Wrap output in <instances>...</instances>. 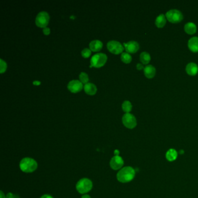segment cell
Segmentation results:
<instances>
[{
	"label": "cell",
	"mask_w": 198,
	"mask_h": 198,
	"mask_svg": "<svg viewBox=\"0 0 198 198\" xmlns=\"http://www.w3.org/2000/svg\"><path fill=\"white\" fill-rule=\"evenodd\" d=\"M135 171L133 167L127 166L121 169L117 174V179L122 183H129L133 180Z\"/></svg>",
	"instance_id": "obj_1"
},
{
	"label": "cell",
	"mask_w": 198,
	"mask_h": 198,
	"mask_svg": "<svg viewBox=\"0 0 198 198\" xmlns=\"http://www.w3.org/2000/svg\"><path fill=\"white\" fill-rule=\"evenodd\" d=\"M20 170L24 173H32L38 167L37 161L30 157H25L22 159L19 164Z\"/></svg>",
	"instance_id": "obj_2"
},
{
	"label": "cell",
	"mask_w": 198,
	"mask_h": 198,
	"mask_svg": "<svg viewBox=\"0 0 198 198\" xmlns=\"http://www.w3.org/2000/svg\"><path fill=\"white\" fill-rule=\"evenodd\" d=\"M76 188L79 193L81 194H86L92 189V181L86 178H82L77 182Z\"/></svg>",
	"instance_id": "obj_3"
},
{
	"label": "cell",
	"mask_w": 198,
	"mask_h": 198,
	"mask_svg": "<svg viewBox=\"0 0 198 198\" xmlns=\"http://www.w3.org/2000/svg\"><path fill=\"white\" fill-rule=\"evenodd\" d=\"M108 57L104 53H97L91 57L90 64L92 67L100 68L103 66L106 63Z\"/></svg>",
	"instance_id": "obj_4"
},
{
	"label": "cell",
	"mask_w": 198,
	"mask_h": 198,
	"mask_svg": "<svg viewBox=\"0 0 198 198\" xmlns=\"http://www.w3.org/2000/svg\"><path fill=\"white\" fill-rule=\"evenodd\" d=\"M166 17L169 22L171 23H176L180 22L183 20V15L179 10L171 9L167 12Z\"/></svg>",
	"instance_id": "obj_5"
},
{
	"label": "cell",
	"mask_w": 198,
	"mask_h": 198,
	"mask_svg": "<svg viewBox=\"0 0 198 198\" xmlns=\"http://www.w3.org/2000/svg\"><path fill=\"white\" fill-rule=\"evenodd\" d=\"M50 21V15L46 11H42L37 14L36 18V24L39 28L46 27Z\"/></svg>",
	"instance_id": "obj_6"
},
{
	"label": "cell",
	"mask_w": 198,
	"mask_h": 198,
	"mask_svg": "<svg viewBox=\"0 0 198 198\" xmlns=\"http://www.w3.org/2000/svg\"><path fill=\"white\" fill-rule=\"evenodd\" d=\"M122 122L125 127L132 129L137 125V119L135 117L130 113H125L122 117Z\"/></svg>",
	"instance_id": "obj_7"
},
{
	"label": "cell",
	"mask_w": 198,
	"mask_h": 198,
	"mask_svg": "<svg viewBox=\"0 0 198 198\" xmlns=\"http://www.w3.org/2000/svg\"><path fill=\"white\" fill-rule=\"evenodd\" d=\"M106 46L108 50L114 54H119L124 50L123 45L120 42L116 40H111L108 42Z\"/></svg>",
	"instance_id": "obj_8"
},
{
	"label": "cell",
	"mask_w": 198,
	"mask_h": 198,
	"mask_svg": "<svg viewBox=\"0 0 198 198\" xmlns=\"http://www.w3.org/2000/svg\"><path fill=\"white\" fill-rule=\"evenodd\" d=\"M83 83L78 80H72L68 84V88L70 92L77 93L83 89Z\"/></svg>",
	"instance_id": "obj_9"
},
{
	"label": "cell",
	"mask_w": 198,
	"mask_h": 198,
	"mask_svg": "<svg viewBox=\"0 0 198 198\" xmlns=\"http://www.w3.org/2000/svg\"><path fill=\"white\" fill-rule=\"evenodd\" d=\"M124 165V161L121 157L119 155H115L111 159L110 161L111 167L114 170L120 169Z\"/></svg>",
	"instance_id": "obj_10"
},
{
	"label": "cell",
	"mask_w": 198,
	"mask_h": 198,
	"mask_svg": "<svg viewBox=\"0 0 198 198\" xmlns=\"http://www.w3.org/2000/svg\"><path fill=\"white\" fill-rule=\"evenodd\" d=\"M125 51L128 53H135L139 49V45L138 42L135 41H130L123 43Z\"/></svg>",
	"instance_id": "obj_11"
},
{
	"label": "cell",
	"mask_w": 198,
	"mask_h": 198,
	"mask_svg": "<svg viewBox=\"0 0 198 198\" xmlns=\"http://www.w3.org/2000/svg\"><path fill=\"white\" fill-rule=\"evenodd\" d=\"M145 76L149 78H153L156 74V68L152 65H147L143 69Z\"/></svg>",
	"instance_id": "obj_12"
},
{
	"label": "cell",
	"mask_w": 198,
	"mask_h": 198,
	"mask_svg": "<svg viewBox=\"0 0 198 198\" xmlns=\"http://www.w3.org/2000/svg\"><path fill=\"white\" fill-rule=\"evenodd\" d=\"M90 49L94 52L100 51L103 46L102 42L99 40H92L89 44Z\"/></svg>",
	"instance_id": "obj_13"
},
{
	"label": "cell",
	"mask_w": 198,
	"mask_h": 198,
	"mask_svg": "<svg viewBox=\"0 0 198 198\" xmlns=\"http://www.w3.org/2000/svg\"><path fill=\"white\" fill-rule=\"evenodd\" d=\"M84 90L86 94L88 95H94L97 92V86L91 83H87L84 86Z\"/></svg>",
	"instance_id": "obj_14"
},
{
	"label": "cell",
	"mask_w": 198,
	"mask_h": 198,
	"mask_svg": "<svg viewBox=\"0 0 198 198\" xmlns=\"http://www.w3.org/2000/svg\"><path fill=\"white\" fill-rule=\"evenodd\" d=\"M186 71L189 75L195 76L198 73V66L194 62L189 63L186 66Z\"/></svg>",
	"instance_id": "obj_15"
},
{
	"label": "cell",
	"mask_w": 198,
	"mask_h": 198,
	"mask_svg": "<svg viewBox=\"0 0 198 198\" xmlns=\"http://www.w3.org/2000/svg\"><path fill=\"white\" fill-rule=\"evenodd\" d=\"M188 46L190 50L192 52H198V37H193L191 38L188 42Z\"/></svg>",
	"instance_id": "obj_16"
},
{
	"label": "cell",
	"mask_w": 198,
	"mask_h": 198,
	"mask_svg": "<svg viewBox=\"0 0 198 198\" xmlns=\"http://www.w3.org/2000/svg\"><path fill=\"white\" fill-rule=\"evenodd\" d=\"M184 30L185 32L189 34H193L196 32V25L193 22H188L185 24Z\"/></svg>",
	"instance_id": "obj_17"
},
{
	"label": "cell",
	"mask_w": 198,
	"mask_h": 198,
	"mask_svg": "<svg viewBox=\"0 0 198 198\" xmlns=\"http://www.w3.org/2000/svg\"><path fill=\"white\" fill-rule=\"evenodd\" d=\"M166 23V17L164 14H160L155 20V24L159 28H163Z\"/></svg>",
	"instance_id": "obj_18"
},
{
	"label": "cell",
	"mask_w": 198,
	"mask_h": 198,
	"mask_svg": "<svg viewBox=\"0 0 198 198\" xmlns=\"http://www.w3.org/2000/svg\"><path fill=\"white\" fill-rule=\"evenodd\" d=\"M178 156L177 152L174 149H169L166 153V159L170 161H175Z\"/></svg>",
	"instance_id": "obj_19"
},
{
	"label": "cell",
	"mask_w": 198,
	"mask_h": 198,
	"mask_svg": "<svg viewBox=\"0 0 198 198\" xmlns=\"http://www.w3.org/2000/svg\"><path fill=\"white\" fill-rule=\"evenodd\" d=\"M151 59V55L147 52H143L140 54V60L143 64L147 65L148 63H149Z\"/></svg>",
	"instance_id": "obj_20"
},
{
	"label": "cell",
	"mask_w": 198,
	"mask_h": 198,
	"mask_svg": "<svg viewBox=\"0 0 198 198\" xmlns=\"http://www.w3.org/2000/svg\"><path fill=\"white\" fill-rule=\"evenodd\" d=\"M122 109L125 113H129L132 109V104L129 101H125L122 103Z\"/></svg>",
	"instance_id": "obj_21"
},
{
	"label": "cell",
	"mask_w": 198,
	"mask_h": 198,
	"mask_svg": "<svg viewBox=\"0 0 198 198\" xmlns=\"http://www.w3.org/2000/svg\"><path fill=\"white\" fill-rule=\"evenodd\" d=\"M121 59L125 64H129L132 60V57L128 52H123L121 55Z\"/></svg>",
	"instance_id": "obj_22"
},
{
	"label": "cell",
	"mask_w": 198,
	"mask_h": 198,
	"mask_svg": "<svg viewBox=\"0 0 198 198\" xmlns=\"http://www.w3.org/2000/svg\"><path fill=\"white\" fill-rule=\"evenodd\" d=\"M79 79L80 81L83 83V84H87L89 80V77L88 76L86 72H81L80 74H79Z\"/></svg>",
	"instance_id": "obj_23"
},
{
	"label": "cell",
	"mask_w": 198,
	"mask_h": 198,
	"mask_svg": "<svg viewBox=\"0 0 198 198\" xmlns=\"http://www.w3.org/2000/svg\"><path fill=\"white\" fill-rule=\"evenodd\" d=\"M7 68V64L5 60L1 59H0V72L1 73H4Z\"/></svg>",
	"instance_id": "obj_24"
},
{
	"label": "cell",
	"mask_w": 198,
	"mask_h": 198,
	"mask_svg": "<svg viewBox=\"0 0 198 198\" xmlns=\"http://www.w3.org/2000/svg\"><path fill=\"white\" fill-rule=\"evenodd\" d=\"M91 50L87 48H84L81 51V55L85 58H88L91 55Z\"/></svg>",
	"instance_id": "obj_25"
},
{
	"label": "cell",
	"mask_w": 198,
	"mask_h": 198,
	"mask_svg": "<svg viewBox=\"0 0 198 198\" xmlns=\"http://www.w3.org/2000/svg\"><path fill=\"white\" fill-rule=\"evenodd\" d=\"M42 31H43V33H44V34L45 35H48V34H50V32H51L50 29L49 28H48V27L43 28Z\"/></svg>",
	"instance_id": "obj_26"
},
{
	"label": "cell",
	"mask_w": 198,
	"mask_h": 198,
	"mask_svg": "<svg viewBox=\"0 0 198 198\" xmlns=\"http://www.w3.org/2000/svg\"><path fill=\"white\" fill-rule=\"evenodd\" d=\"M6 198H19V197L16 195H14V194L9 192L7 194Z\"/></svg>",
	"instance_id": "obj_27"
},
{
	"label": "cell",
	"mask_w": 198,
	"mask_h": 198,
	"mask_svg": "<svg viewBox=\"0 0 198 198\" xmlns=\"http://www.w3.org/2000/svg\"><path fill=\"white\" fill-rule=\"evenodd\" d=\"M144 68L145 67H143V64H138L137 65V68L138 70H142V69H144Z\"/></svg>",
	"instance_id": "obj_28"
},
{
	"label": "cell",
	"mask_w": 198,
	"mask_h": 198,
	"mask_svg": "<svg viewBox=\"0 0 198 198\" xmlns=\"http://www.w3.org/2000/svg\"><path fill=\"white\" fill-rule=\"evenodd\" d=\"M40 198H53V197L50 195H44Z\"/></svg>",
	"instance_id": "obj_29"
},
{
	"label": "cell",
	"mask_w": 198,
	"mask_h": 198,
	"mask_svg": "<svg viewBox=\"0 0 198 198\" xmlns=\"http://www.w3.org/2000/svg\"><path fill=\"white\" fill-rule=\"evenodd\" d=\"M6 198L5 196V194H4V192L2 191H1V198Z\"/></svg>",
	"instance_id": "obj_30"
},
{
	"label": "cell",
	"mask_w": 198,
	"mask_h": 198,
	"mask_svg": "<svg viewBox=\"0 0 198 198\" xmlns=\"http://www.w3.org/2000/svg\"><path fill=\"white\" fill-rule=\"evenodd\" d=\"M81 198H91L90 196L88 195H84Z\"/></svg>",
	"instance_id": "obj_31"
},
{
	"label": "cell",
	"mask_w": 198,
	"mask_h": 198,
	"mask_svg": "<svg viewBox=\"0 0 198 198\" xmlns=\"http://www.w3.org/2000/svg\"><path fill=\"white\" fill-rule=\"evenodd\" d=\"M119 151L116 150L115 151V155H119Z\"/></svg>",
	"instance_id": "obj_32"
}]
</instances>
